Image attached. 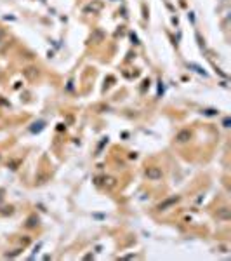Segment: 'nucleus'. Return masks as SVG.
<instances>
[{"instance_id":"f257e3e1","label":"nucleus","mask_w":231,"mask_h":261,"mask_svg":"<svg viewBox=\"0 0 231 261\" xmlns=\"http://www.w3.org/2000/svg\"><path fill=\"white\" fill-rule=\"evenodd\" d=\"M162 176H163V173H162L160 167H148L146 169V178L151 179V181H158V179H162Z\"/></svg>"},{"instance_id":"f03ea898","label":"nucleus","mask_w":231,"mask_h":261,"mask_svg":"<svg viewBox=\"0 0 231 261\" xmlns=\"http://www.w3.org/2000/svg\"><path fill=\"white\" fill-rule=\"evenodd\" d=\"M177 202H179V197H170V199H165L163 202L158 204L157 209H158V211H167L169 207H172V205H174V204H177Z\"/></svg>"},{"instance_id":"7ed1b4c3","label":"nucleus","mask_w":231,"mask_h":261,"mask_svg":"<svg viewBox=\"0 0 231 261\" xmlns=\"http://www.w3.org/2000/svg\"><path fill=\"white\" fill-rule=\"evenodd\" d=\"M189 137H191V131H189V129H183L181 133H177L175 141L177 143H186V141H189Z\"/></svg>"},{"instance_id":"20e7f679","label":"nucleus","mask_w":231,"mask_h":261,"mask_svg":"<svg viewBox=\"0 0 231 261\" xmlns=\"http://www.w3.org/2000/svg\"><path fill=\"white\" fill-rule=\"evenodd\" d=\"M217 218H219V219H229V209L222 207L221 213H217Z\"/></svg>"},{"instance_id":"39448f33","label":"nucleus","mask_w":231,"mask_h":261,"mask_svg":"<svg viewBox=\"0 0 231 261\" xmlns=\"http://www.w3.org/2000/svg\"><path fill=\"white\" fill-rule=\"evenodd\" d=\"M37 225H38V218H37V216L28 218V223H26L28 228H33V226H37Z\"/></svg>"},{"instance_id":"423d86ee","label":"nucleus","mask_w":231,"mask_h":261,"mask_svg":"<svg viewBox=\"0 0 231 261\" xmlns=\"http://www.w3.org/2000/svg\"><path fill=\"white\" fill-rule=\"evenodd\" d=\"M188 68H193V70H195L196 71V73H200V75H207V73H205V71L203 70H202V68L200 66H198V65H193V63H189V65H188Z\"/></svg>"},{"instance_id":"0eeeda50","label":"nucleus","mask_w":231,"mask_h":261,"mask_svg":"<svg viewBox=\"0 0 231 261\" xmlns=\"http://www.w3.org/2000/svg\"><path fill=\"white\" fill-rule=\"evenodd\" d=\"M19 251H21V249H16V251H14V252H11V254H5V258H14V256H18V254H19Z\"/></svg>"}]
</instances>
